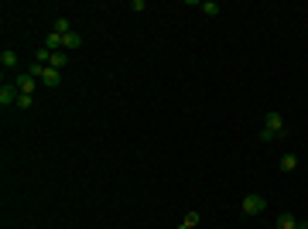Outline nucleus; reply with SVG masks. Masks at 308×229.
<instances>
[{
    "label": "nucleus",
    "instance_id": "1",
    "mask_svg": "<svg viewBox=\"0 0 308 229\" xmlns=\"http://www.w3.org/2000/svg\"><path fill=\"white\" fill-rule=\"evenodd\" d=\"M240 209H243L247 216H260L264 209H267V202H264V195H247V198L240 202Z\"/></svg>",
    "mask_w": 308,
    "mask_h": 229
},
{
    "label": "nucleus",
    "instance_id": "2",
    "mask_svg": "<svg viewBox=\"0 0 308 229\" xmlns=\"http://www.w3.org/2000/svg\"><path fill=\"white\" fill-rule=\"evenodd\" d=\"M17 96H21V89L14 86V82H4L0 86V106L7 110V106H17Z\"/></svg>",
    "mask_w": 308,
    "mask_h": 229
},
{
    "label": "nucleus",
    "instance_id": "3",
    "mask_svg": "<svg viewBox=\"0 0 308 229\" xmlns=\"http://www.w3.org/2000/svg\"><path fill=\"white\" fill-rule=\"evenodd\" d=\"M264 126H267L271 134H277V137H285V116L277 113V110H271V113H264Z\"/></svg>",
    "mask_w": 308,
    "mask_h": 229
},
{
    "label": "nucleus",
    "instance_id": "4",
    "mask_svg": "<svg viewBox=\"0 0 308 229\" xmlns=\"http://www.w3.org/2000/svg\"><path fill=\"white\" fill-rule=\"evenodd\" d=\"M34 82H38V79H34L31 72H21V75L14 79V86H17V89H21L24 96H34Z\"/></svg>",
    "mask_w": 308,
    "mask_h": 229
},
{
    "label": "nucleus",
    "instance_id": "5",
    "mask_svg": "<svg viewBox=\"0 0 308 229\" xmlns=\"http://www.w3.org/2000/svg\"><path fill=\"white\" fill-rule=\"evenodd\" d=\"M38 82H41L45 89H55L58 82H62V72H58V69H45V72H41V79H38Z\"/></svg>",
    "mask_w": 308,
    "mask_h": 229
},
{
    "label": "nucleus",
    "instance_id": "6",
    "mask_svg": "<svg viewBox=\"0 0 308 229\" xmlns=\"http://www.w3.org/2000/svg\"><path fill=\"white\" fill-rule=\"evenodd\" d=\"M79 45H82V35H79V31H68V35H62V52H76Z\"/></svg>",
    "mask_w": 308,
    "mask_h": 229
},
{
    "label": "nucleus",
    "instance_id": "7",
    "mask_svg": "<svg viewBox=\"0 0 308 229\" xmlns=\"http://www.w3.org/2000/svg\"><path fill=\"white\" fill-rule=\"evenodd\" d=\"M277 229H298V216L295 212H281L277 216Z\"/></svg>",
    "mask_w": 308,
    "mask_h": 229
},
{
    "label": "nucleus",
    "instance_id": "8",
    "mask_svg": "<svg viewBox=\"0 0 308 229\" xmlns=\"http://www.w3.org/2000/svg\"><path fill=\"white\" fill-rule=\"evenodd\" d=\"M65 65H68V52H52V62H48V69H58V72H62Z\"/></svg>",
    "mask_w": 308,
    "mask_h": 229
},
{
    "label": "nucleus",
    "instance_id": "9",
    "mask_svg": "<svg viewBox=\"0 0 308 229\" xmlns=\"http://www.w3.org/2000/svg\"><path fill=\"white\" fill-rule=\"evenodd\" d=\"M0 65H4V69H14V65H17V52H14V48H4V52H0Z\"/></svg>",
    "mask_w": 308,
    "mask_h": 229
},
{
    "label": "nucleus",
    "instance_id": "10",
    "mask_svg": "<svg viewBox=\"0 0 308 229\" xmlns=\"http://www.w3.org/2000/svg\"><path fill=\"white\" fill-rule=\"evenodd\" d=\"M295 168H298V158L291 150H285V154H281V171H295Z\"/></svg>",
    "mask_w": 308,
    "mask_h": 229
},
{
    "label": "nucleus",
    "instance_id": "11",
    "mask_svg": "<svg viewBox=\"0 0 308 229\" xmlns=\"http://www.w3.org/2000/svg\"><path fill=\"white\" fill-rule=\"evenodd\" d=\"M45 48H48V52H62V35H55V31L45 35Z\"/></svg>",
    "mask_w": 308,
    "mask_h": 229
},
{
    "label": "nucleus",
    "instance_id": "12",
    "mask_svg": "<svg viewBox=\"0 0 308 229\" xmlns=\"http://www.w3.org/2000/svg\"><path fill=\"white\" fill-rule=\"evenodd\" d=\"M199 11H202L205 17H216V14H219V4H216V0H205V4H199Z\"/></svg>",
    "mask_w": 308,
    "mask_h": 229
},
{
    "label": "nucleus",
    "instance_id": "13",
    "mask_svg": "<svg viewBox=\"0 0 308 229\" xmlns=\"http://www.w3.org/2000/svg\"><path fill=\"white\" fill-rule=\"evenodd\" d=\"M48 62H52V52H48V48L41 45L38 52H34V65H48Z\"/></svg>",
    "mask_w": 308,
    "mask_h": 229
},
{
    "label": "nucleus",
    "instance_id": "14",
    "mask_svg": "<svg viewBox=\"0 0 308 229\" xmlns=\"http://www.w3.org/2000/svg\"><path fill=\"white\" fill-rule=\"evenodd\" d=\"M55 35H68L72 31V24H68V17H55V28H52Z\"/></svg>",
    "mask_w": 308,
    "mask_h": 229
},
{
    "label": "nucleus",
    "instance_id": "15",
    "mask_svg": "<svg viewBox=\"0 0 308 229\" xmlns=\"http://www.w3.org/2000/svg\"><path fill=\"white\" fill-rule=\"evenodd\" d=\"M195 226H199V212H188V216L178 222V229H195Z\"/></svg>",
    "mask_w": 308,
    "mask_h": 229
},
{
    "label": "nucleus",
    "instance_id": "16",
    "mask_svg": "<svg viewBox=\"0 0 308 229\" xmlns=\"http://www.w3.org/2000/svg\"><path fill=\"white\" fill-rule=\"evenodd\" d=\"M31 106H34V96H24L21 92V96H17V110H31Z\"/></svg>",
    "mask_w": 308,
    "mask_h": 229
},
{
    "label": "nucleus",
    "instance_id": "17",
    "mask_svg": "<svg viewBox=\"0 0 308 229\" xmlns=\"http://www.w3.org/2000/svg\"><path fill=\"white\" fill-rule=\"evenodd\" d=\"M260 140H264V144H274V140H281V137H277V134H271L267 126H260Z\"/></svg>",
    "mask_w": 308,
    "mask_h": 229
},
{
    "label": "nucleus",
    "instance_id": "18",
    "mask_svg": "<svg viewBox=\"0 0 308 229\" xmlns=\"http://www.w3.org/2000/svg\"><path fill=\"white\" fill-rule=\"evenodd\" d=\"M298 229H308V222H305V219H298Z\"/></svg>",
    "mask_w": 308,
    "mask_h": 229
}]
</instances>
